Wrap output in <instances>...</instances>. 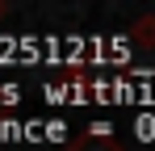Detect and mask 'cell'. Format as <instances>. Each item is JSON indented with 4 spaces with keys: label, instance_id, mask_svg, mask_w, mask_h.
Listing matches in <instances>:
<instances>
[{
    "label": "cell",
    "instance_id": "obj_1",
    "mask_svg": "<svg viewBox=\"0 0 155 151\" xmlns=\"http://www.w3.org/2000/svg\"><path fill=\"white\" fill-rule=\"evenodd\" d=\"M67 151H122V147H117V139L109 134V126L101 122V126H88L76 143H67Z\"/></svg>",
    "mask_w": 155,
    "mask_h": 151
},
{
    "label": "cell",
    "instance_id": "obj_2",
    "mask_svg": "<svg viewBox=\"0 0 155 151\" xmlns=\"http://www.w3.org/2000/svg\"><path fill=\"white\" fill-rule=\"evenodd\" d=\"M130 38H134V42H155V17L134 21V25H130Z\"/></svg>",
    "mask_w": 155,
    "mask_h": 151
},
{
    "label": "cell",
    "instance_id": "obj_3",
    "mask_svg": "<svg viewBox=\"0 0 155 151\" xmlns=\"http://www.w3.org/2000/svg\"><path fill=\"white\" fill-rule=\"evenodd\" d=\"M4 13H8V4H4V0H0V17H4Z\"/></svg>",
    "mask_w": 155,
    "mask_h": 151
}]
</instances>
